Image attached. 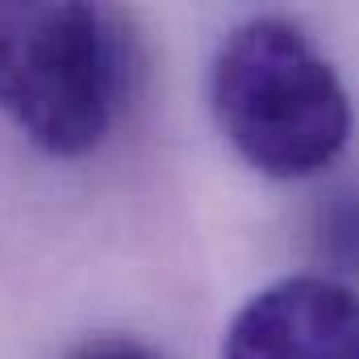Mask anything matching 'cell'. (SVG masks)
I'll list each match as a JSON object with an SVG mask.
<instances>
[{
    "label": "cell",
    "instance_id": "cell-1",
    "mask_svg": "<svg viewBox=\"0 0 359 359\" xmlns=\"http://www.w3.org/2000/svg\"><path fill=\"white\" fill-rule=\"evenodd\" d=\"M130 96V38L96 4L0 0V113L46 155L96 151Z\"/></svg>",
    "mask_w": 359,
    "mask_h": 359
},
{
    "label": "cell",
    "instance_id": "cell-2",
    "mask_svg": "<svg viewBox=\"0 0 359 359\" xmlns=\"http://www.w3.org/2000/svg\"><path fill=\"white\" fill-rule=\"evenodd\" d=\"M226 142L271 180L326 172L351 138V96L318 46L284 17L230 29L209 80Z\"/></svg>",
    "mask_w": 359,
    "mask_h": 359
},
{
    "label": "cell",
    "instance_id": "cell-3",
    "mask_svg": "<svg viewBox=\"0 0 359 359\" xmlns=\"http://www.w3.org/2000/svg\"><path fill=\"white\" fill-rule=\"evenodd\" d=\"M222 359H359V292L330 276H288L230 322Z\"/></svg>",
    "mask_w": 359,
    "mask_h": 359
},
{
    "label": "cell",
    "instance_id": "cell-4",
    "mask_svg": "<svg viewBox=\"0 0 359 359\" xmlns=\"http://www.w3.org/2000/svg\"><path fill=\"white\" fill-rule=\"evenodd\" d=\"M326 247L359 264V201H334V209L326 217Z\"/></svg>",
    "mask_w": 359,
    "mask_h": 359
},
{
    "label": "cell",
    "instance_id": "cell-5",
    "mask_svg": "<svg viewBox=\"0 0 359 359\" xmlns=\"http://www.w3.org/2000/svg\"><path fill=\"white\" fill-rule=\"evenodd\" d=\"M67 359H159L151 347H142L138 339H92L84 347H76Z\"/></svg>",
    "mask_w": 359,
    "mask_h": 359
}]
</instances>
